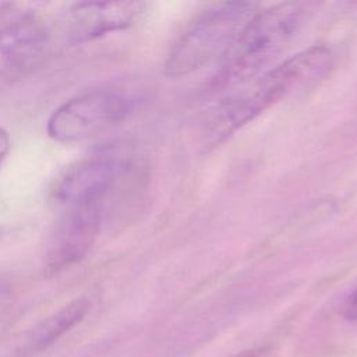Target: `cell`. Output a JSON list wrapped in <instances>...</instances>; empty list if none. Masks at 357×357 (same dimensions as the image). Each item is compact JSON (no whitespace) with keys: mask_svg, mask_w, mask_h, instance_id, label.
Segmentation results:
<instances>
[{"mask_svg":"<svg viewBox=\"0 0 357 357\" xmlns=\"http://www.w3.org/2000/svg\"><path fill=\"white\" fill-rule=\"evenodd\" d=\"M91 298L86 296L78 297L59 311L43 319L31 333L28 340L29 351H40L47 346L53 344L59 340L64 333H67L71 328L79 324L84 317L88 314L91 308Z\"/></svg>","mask_w":357,"mask_h":357,"instance_id":"9c48e42d","label":"cell"},{"mask_svg":"<svg viewBox=\"0 0 357 357\" xmlns=\"http://www.w3.org/2000/svg\"><path fill=\"white\" fill-rule=\"evenodd\" d=\"M344 317L351 321H357V287L350 293L344 303Z\"/></svg>","mask_w":357,"mask_h":357,"instance_id":"30bf717a","label":"cell"},{"mask_svg":"<svg viewBox=\"0 0 357 357\" xmlns=\"http://www.w3.org/2000/svg\"><path fill=\"white\" fill-rule=\"evenodd\" d=\"M131 99L114 89H92L60 105L47 119V135L61 144L89 139L124 120Z\"/></svg>","mask_w":357,"mask_h":357,"instance_id":"277c9868","label":"cell"},{"mask_svg":"<svg viewBox=\"0 0 357 357\" xmlns=\"http://www.w3.org/2000/svg\"><path fill=\"white\" fill-rule=\"evenodd\" d=\"M312 7V3L289 1L257 11L222 57L216 82L233 85L255 78L301 29Z\"/></svg>","mask_w":357,"mask_h":357,"instance_id":"7a4b0ae2","label":"cell"},{"mask_svg":"<svg viewBox=\"0 0 357 357\" xmlns=\"http://www.w3.org/2000/svg\"><path fill=\"white\" fill-rule=\"evenodd\" d=\"M103 211V206L61 211L45 248V262L50 271H61L85 257L100 231Z\"/></svg>","mask_w":357,"mask_h":357,"instance_id":"8992f818","label":"cell"},{"mask_svg":"<svg viewBox=\"0 0 357 357\" xmlns=\"http://www.w3.org/2000/svg\"><path fill=\"white\" fill-rule=\"evenodd\" d=\"M4 296H6V287H4V284L0 282V301L4 298Z\"/></svg>","mask_w":357,"mask_h":357,"instance_id":"4fadbf2b","label":"cell"},{"mask_svg":"<svg viewBox=\"0 0 357 357\" xmlns=\"http://www.w3.org/2000/svg\"><path fill=\"white\" fill-rule=\"evenodd\" d=\"M257 11L258 4L248 1H225L206 8L173 43L165 63L166 74L188 75L223 57Z\"/></svg>","mask_w":357,"mask_h":357,"instance_id":"3957f363","label":"cell"},{"mask_svg":"<svg viewBox=\"0 0 357 357\" xmlns=\"http://www.w3.org/2000/svg\"><path fill=\"white\" fill-rule=\"evenodd\" d=\"M332 61V52L326 46H312L250 79L247 86L222 102L213 113L209 137L213 141L226 138L280 99L317 82Z\"/></svg>","mask_w":357,"mask_h":357,"instance_id":"6da1fadb","label":"cell"},{"mask_svg":"<svg viewBox=\"0 0 357 357\" xmlns=\"http://www.w3.org/2000/svg\"><path fill=\"white\" fill-rule=\"evenodd\" d=\"M230 357H258V353L254 350H248V351H241V353L233 354Z\"/></svg>","mask_w":357,"mask_h":357,"instance_id":"7c38bea8","label":"cell"},{"mask_svg":"<svg viewBox=\"0 0 357 357\" xmlns=\"http://www.w3.org/2000/svg\"><path fill=\"white\" fill-rule=\"evenodd\" d=\"M49 33L42 22L22 17L0 28V88L32 71L45 57Z\"/></svg>","mask_w":357,"mask_h":357,"instance_id":"52a82bcc","label":"cell"},{"mask_svg":"<svg viewBox=\"0 0 357 357\" xmlns=\"http://www.w3.org/2000/svg\"><path fill=\"white\" fill-rule=\"evenodd\" d=\"M142 1H85L68 11V32L73 40L86 42L126 29L144 11Z\"/></svg>","mask_w":357,"mask_h":357,"instance_id":"ba28073f","label":"cell"},{"mask_svg":"<svg viewBox=\"0 0 357 357\" xmlns=\"http://www.w3.org/2000/svg\"><path fill=\"white\" fill-rule=\"evenodd\" d=\"M8 149H10V137H8L7 131L3 127H0V166H1L3 160L6 159Z\"/></svg>","mask_w":357,"mask_h":357,"instance_id":"8fae6325","label":"cell"},{"mask_svg":"<svg viewBox=\"0 0 357 357\" xmlns=\"http://www.w3.org/2000/svg\"><path fill=\"white\" fill-rule=\"evenodd\" d=\"M128 160L119 152L103 151L75 160L52 187V201L60 211L103 206L128 170Z\"/></svg>","mask_w":357,"mask_h":357,"instance_id":"5b68a950","label":"cell"}]
</instances>
